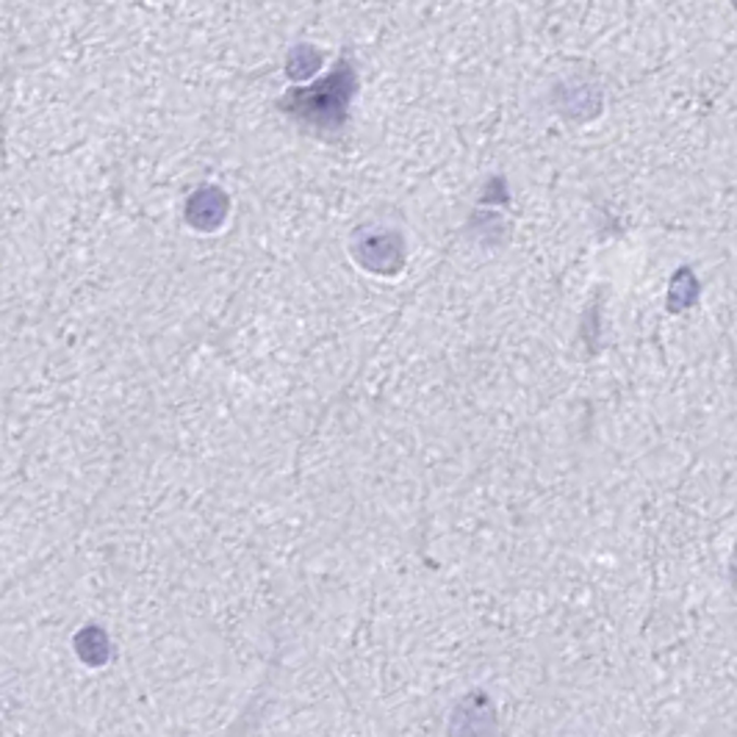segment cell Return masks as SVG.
I'll list each match as a JSON object with an SVG mask.
<instances>
[{"label":"cell","mask_w":737,"mask_h":737,"mask_svg":"<svg viewBox=\"0 0 737 737\" xmlns=\"http://www.w3.org/2000/svg\"><path fill=\"white\" fill-rule=\"evenodd\" d=\"M352 89V78L347 64H341L336 75L320 84L311 92H297L291 95L286 103H289L291 114H300L305 120H314V123H333V117H341L345 114L347 95Z\"/></svg>","instance_id":"1"},{"label":"cell","mask_w":737,"mask_h":737,"mask_svg":"<svg viewBox=\"0 0 737 737\" xmlns=\"http://www.w3.org/2000/svg\"><path fill=\"white\" fill-rule=\"evenodd\" d=\"M732 3H735V9H737V0H732Z\"/></svg>","instance_id":"2"}]
</instances>
